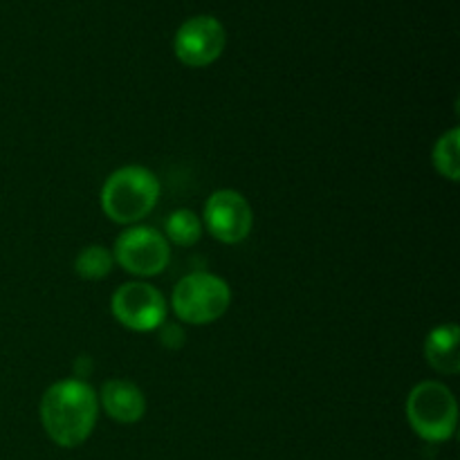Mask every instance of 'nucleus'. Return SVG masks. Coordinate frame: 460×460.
Returning <instances> with one entry per match:
<instances>
[{
  "instance_id": "f257e3e1",
  "label": "nucleus",
  "mask_w": 460,
  "mask_h": 460,
  "mask_svg": "<svg viewBox=\"0 0 460 460\" xmlns=\"http://www.w3.org/2000/svg\"><path fill=\"white\" fill-rule=\"evenodd\" d=\"M40 425L54 445L75 449L97 427L99 395L85 380L67 377L54 382L40 398Z\"/></svg>"
},
{
  "instance_id": "f03ea898",
  "label": "nucleus",
  "mask_w": 460,
  "mask_h": 460,
  "mask_svg": "<svg viewBox=\"0 0 460 460\" xmlns=\"http://www.w3.org/2000/svg\"><path fill=\"white\" fill-rule=\"evenodd\" d=\"M102 209L112 223L137 225L155 209L160 200V180L139 164L112 171L102 187Z\"/></svg>"
},
{
  "instance_id": "7ed1b4c3",
  "label": "nucleus",
  "mask_w": 460,
  "mask_h": 460,
  "mask_svg": "<svg viewBox=\"0 0 460 460\" xmlns=\"http://www.w3.org/2000/svg\"><path fill=\"white\" fill-rule=\"evenodd\" d=\"M232 305V288L211 272H191L178 281L171 295L175 317L189 326H207L223 317Z\"/></svg>"
},
{
  "instance_id": "20e7f679",
  "label": "nucleus",
  "mask_w": 460,
  "mask_h": 460,
  "mask_svg": "<svg viewBox=\"0 0 460 460\" xmlns=\"http://www.w3.org/2000/svg\"><path fill=\"white\" fill-rule=\"evenodd\" d=\"M407 420L427 443H445L456 434L458 404L447 385L425 380L407 398Z\"/></svg>"
},
{
  "instance_id": "39448f33",
  "label": "nucleus",
  "mask_w": 460,
  "mask_h": 460,
  "mask_svg": "<svg viewBox=\"0 0 460 460\" xmlns=\"http://www.w3.org/2000/svg\"><path fill=\"white\" fill-rule=\"evenodd\" d=\"M111 252L115 265L142 279L162 274L171 261V243L166 241L164 234L146 225H130L128 229H124Z\"/></svg>"
},
{
  "instance_id": "423d86ee",
  "label": "nucleus",
  "mask_w": 460,
  "mask_h": 460,
  "mask_svg": "<svg viewBox=\"0 0 460 460\" xmlns=\"http://www.w3.org/2000/svg\"><path fill=\"white\" fill-rule=\"evenodd\" d=\"M111 313L128 331L153 332L169 317V304L151 283L128 281L112 292Z\"/></svg>"
},
{
  "instance_id": "0eeeda50",
  "label": "nucleus",
  "mask_w": 460,
  "mask_h": 460,
  "mask_svg": "<svg viewBox=\"0 0 460 460\" xmlns=\"http://www.w3.org/2000/svg\"><path fill=\"white\" fill-rule=\"evenodd\" d=\"M202 227L218 243L236 245L245 241L254 225V214L247 198L236 189H218L211 193L202 209Z\"/></svg>"
},
{
  "instance_id": "6e6552de",
  "label": "nucleus",
  "mask_w": 460,
  "mask_h": 460,
  "mask_svg": "<svg viewBox=\"0 0 460 460\" xmlns=\"http://www.w3.org/2000/svg\"><path fill=\"white\" fill-rule=\"evenodd\" d=\"M227 34L218 18L193 16L178 27L173 39V52L184 66L205 67L211 66L223 54Z\"/></svg>"
},
{
  "instance_id": "1a4fd4ad",
  "label": "nucleus",
  "mask_w": 460,
  "mask_h": 460,
  "mask_svg": "<svg viewBox=\"0 0 460 460\" xmlns=\"http://www.w3.org/2000/svg\"><path fill=\"white\" fill-rule=\"evenodd\" d=\"M99 395V407L119 425H135L146 413V398L142 389L128 380H106Z\"/></svg>"
},
{
  "instance_id": "9d476101",
  "label": "nucleus",
  "mask_w": 460,
  "mask_h": 460,
  "mask_svg": "<svg viewBox=\"0 0 460 460\" xmlns=\"http://www.w3.org/2000/svg\"><path fill=\"white\" fill-rule=\"evenodd\" d=\"M458 340L460 331L456 323H440L427 335L425 359L440 376H456L460 371Z\"/></svg>"
},
{
  "instance_id": "9b49d317",
  "label": "nucleus",
  "mask_w": 460,
  "mask_h": 460,
  "mask_svg": "<svg viewBox=\"0 0 460 460\" xmlns=\"http://www.w3.org/2000/svg\"><path fill=\"white\" fill-rule=\"evenodd\" d=\"M202 220L191 209H175L164 220V238L178 247H193L202 238Z\"/></svg>"
},
{
  "instance_id": "f8f14e48",
  "label": "nucleus",
  "mask_w": 460,
  "mask_h": 460,
  "mask_svg": "<svg viewBox=\"0 0 460 460\" xmlns=\"http://www.w3.org/2000/svg\"><path fill=\"white\" fill-rule=\"evenodd\" d=\"M460 133L458 128L447 130L445 135H440L438 142L434 144V151H431V162H434V169L438 171V175H443L449 182H458L460 178Z\"/></svg>"
},
{
  "instance_id": "ddd939ff",
  "label": "nucleus",
  "mask_w": 460,
  "mask_h": 460,
  "mask_svg": "<svg viewBox=\"0 0 460 460\" xmlns=\"http://www.w3.org/2000/svg\"><path fill=\"white\" fill-rule=\"evenodd\" d=\"M115 268L112 252L103 245H88L76 254L75 272L85 281H102Z\"/></svg>"
},
{
  "instance_id": "4468645a",
  "label": "nucleus",
  "mask_w": 460,
  "mask_h": 460,
  "mask_svg": "<svg viewBox=\"0 0 460 460\" xmlns=\"http://www.w3.org/2000/svg\"><path fill=\"white\" fill-rule=\"evenodd\" d=\"M157 332H160V344L166 346V349H171V350H178L180 346L184 344V340H187V335H184V331L180 323L164 322L160 328H157Z\"/></svg>"
},
{
  "instance_id": "2eb2a0df",
  "label": "nucleus",
  "mask_w": 460,
  "mask_h": 460,
  "mask_svg": "<svg viewBox=\"0 0 460 460\" xmlns=\"http://www.w3.org/2000/svg\"><path fill=\"white\" fill-rule=\"evenodd\" d=\"M90 373H93V359H90L88 355H81V358H76V362H75L76 380H85Z\"/></svg>"
}]
</instances>
